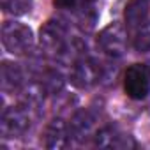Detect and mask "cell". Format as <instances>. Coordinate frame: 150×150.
<instances>
[{
    "label": "cell",
    "mask_w": 150,
    "mask_h": 150,
    "mask_svg": "<svg viewBox=\"0 0 150 150\" xmlns=\"http://www.w3.org/2000/svg\"><path fill=\"white\" fill-rule=\"evenodd\" d=\"M104 76V65L88 57H80L72 62L71 69V81L78 88H90L99 83Z\"/></svg>",
    "instance_id": "obj_5"
},
{
    "label": "cell",
    "mask_w": 150,
    "mask_h": 150,
    "mask_svg": "<svg viewBox=\"0 0 150 150\" xmlns=\"http://www.w3.org/2000/svg\"><path fill=\"white\" fill-rule=\"evenodd\" d=\"M71 141V132H69V124H65L64 118H53L46 131H44V146L50 150H60L65 148Z\"/></svg>",
    "instance_id": "obj_7"
},
{
    "label": "cell",
    "mask_w": 150,
    "mask_h": 150,
    "mask_svg": "<svg viewBox=\"0 0 150 150\" xmlns=\"http://www.w3.org/2000/svg\"><path fill=\"white\" fill-rule=\"evenodd\" d=\"M0 76H2V88L4 90H18L25 80L21 67L14 62H4Z\"/></svg>",
    "instance_id": "obj_11"
},
{
    "label": "cell",
    "mask_w": 150,
    "mask_h": 150,
    "mask_svg": "<svg viewBox=\"0 0 150 150\" xmlns=\"http://www.w3.org/2000/svg\"><path fill=\"white\" fill-rule=\"evenodd\" d=\"M101 51L110 58H120L127 50V32L122 23H110L97 35Z\"/></svg>",
    "instance_id": "obj_4"
},
{
    "label": "cell",
    "mask_w": 150,
    "mask_h": 150,
    "mask_svg": "<svg viewBox=\"0 0 150 150\" xmlns=\"http://www.w3.org/2000/svg\"><path fill=\"white\" fill-rule=\"evenodd\" d=\"M80 0H53V4L60 9H76Z\"/></svg>",
    "instance_id": "obj_16"
},
{
    "label": "cell",
    "mask_w": 150,
    "mask_h": 150,
    "mask_svg": "<svg viewBox=\"0 0 150 150\" xmlns=\"http://www.w3.org/2000/svg\"><path fill=\"white\" fill-rule=\"evenodd\" d=\"M94 129V117L88 110H80L71 117L69 122V132L71 138L76 139L78 143H83Z\"/></svg>",
    "instance_id": "obj_9"
},
{
    "label": "cell",
    "mask_w": 150,
    "mask_h": 150,
    "mask_svg": "<svg viewBox=\"0 0 150 150\" xmlns=\"http://www.w3.org/2000/svg\"><path fill=\"white\" fill-rule=\"evenodd\" d=\"M132 44H134V50L138 53H148L150 51V21H145L141 27H138Z\"/></svg>",
    "instance_id": "obj_12"
},
{
    "label": "cell",
    "mask_w": 150,
    "mask_h": 150,
    "mask_svg": "<svg viewBox=\"0 0 150 150\" xmlns=\"http://www.w3.org/2000/svg\"><path fill=\"white\" fill-rule=\"evenodd\" d=\"M80 2H81L83 6H92V4L96 2V0H80Z\"/></svg>",
    "instance_id": "obj_17"
},
{
    "label": "cell",
    "mask_w": 150,
    "mask_h": 150,
    "mask_svg": "<svg viewBox=\"0 0 150 150\" xmlns=\"http://www.w3.org/2000/svg\"><path fill=\"white\" fill-rule=\"evenodd\" d=\"M41 48L53 57H62L67 53V28L58 20H50L44 23L39 34Z\"/></svg>",
    "instance_id": "obj_3"
},
{
    "label": "cell",
    "mask_w": 150,
    "mask_h": 150,
    "mask_svg": "<svg viewBox=\"0 0 150 150\" xmlns=\"http://www.w3.org/2000/svg\"><path fill=\"white\" fill-rule=\"evenodd\" d=\"M148 11H150L148 0H131V2L127 4V7H125V13H124L127 28H138V27H141L146 21Z\"/></svg>",
    "instance_id": "obj_10"
},
{
    "label": "cell",
    "mask_w": 150,
    "mask_h": 150,
    "mask_svg": "<svg viewBox=\"0 0 150 150\" xmlns=\"http://www.w3.org/2000/svg\"><path fill=\"white\" fill-rule=\"evenodd\" d=\"M96 20H97V14L96 11L92 9V6H83L80 16H78V21H80V27L83 30H92L94 25H96Z\"/></svg>",
    "instance_id": "obj_15"
},
{
    "label": "cell",
    "mask_w": 150,
    "mask_h": 150,
    "mask_svg": "<svg viewBox=\"0 0 150 150\" xmlns=\"http://www.w3.org/2000/svg\"><path fill=\"white\" fill-rule=\"evenodd\" d=\"M124 90L131 99L141 101L150 94V69L145 64H132L124 74Z\"/></svg>",
    "instance_id": "obj_6"
},
{
    "label": "cell",
    "mask_w": 150,
    "mask_h": 150,
    "mask_svg": "<svg viewBox=\"0 0 150 150\" xmlns=\"http://www.w3.org/2000/svg\"><path fill=\"white\" fill-rule=\"evenodd\" d=\"M32 110L23 106L21 103L18 106H11L7 110H4L2 118H0V132L4 138H18L23 136L32 124V117H30Z\"/></svg>",
    "instance_id": "obj_2"
},
{
    "label": "cell",
    "mask_w": 150,
    "mask_h": 150,
    "mask_svg": "<svg viewBox=\"0 0 150 150\" xmlns=\"http://www.w3.org/2000/svg\"><path fill=\"white\" fill-rule=\"evenodd\" d=\"M2 9L13 16H23L32 9V0H2Z\"/></svg>",
    "instance_id": "obj_14"
},
{
    "label": "cell",
    "mask_w": 150,
    "mask_h": 150,
    "mask_svg": "<svg viewBox=\"0 0 150 150\" xmlns=\"http://www.w3.org/2000/svg\"><path fill=\"white\" fill-rule=\"evenodd\" d=\"M2 44L11 55H27L34 48L32 28L20 21H6L2 27Z\"/></svg>",
    "instance_id": "obj_1"
},
{
    "label": "cell",
    "mask_w": 150,
    "mask_h": 150,
    "mask_svg": "<svg viewBox=\"0 0 150 150\" xmlns=\"http://www.w3.org/2000/svg\"><path fill=\"white\" fill-rule=\"evenodd\" d=\"M42 87L46 90V94H58L64 87V76L58 71H48L42 76Z\"/></svg>",
    "instance_id": "obj_13"
},
{
    "label": "cell",
    "mask_w": 150,
    "mask_h": 150,
    "mask_svg": "<svg viewBox=\"0 0 150 150\" xmlns=\"http://www.w3.org/2000/svg\"><path fill=\"white\" fill-rule=\"evenodd\" d=\"M96 146L99 148H129L134 146V141L129 134H124L113 125L103 127L96 134Z\"/></svg>",
    "instance_id": "obj_8"
}]
</instances>
